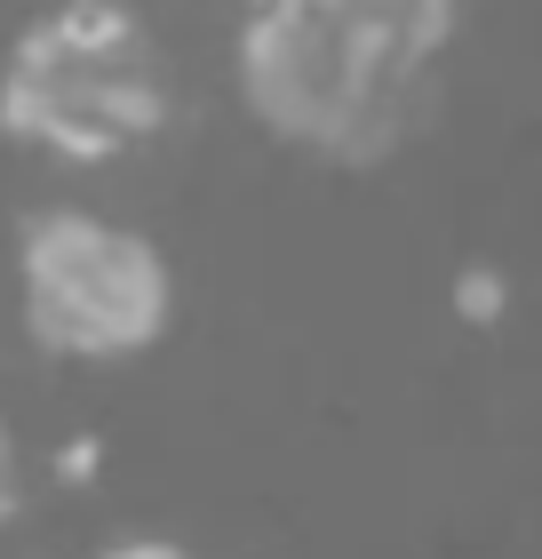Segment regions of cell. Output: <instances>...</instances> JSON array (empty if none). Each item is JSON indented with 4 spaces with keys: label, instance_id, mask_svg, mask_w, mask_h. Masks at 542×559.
Instances as JSON below:
<instances>
[{
    "label": "cell",
    "instance_id": "obj_1",
    "mask_svg": "<svg viewBox=\"0 0 542 559\" xmlns=\"http://www.w3.org/2000/svg\"><path fill=\"white\" fill-rule=\"evenodd\" d=\"M438 57L327 0H255L240 24V96L279 144L368 168L423 120Z\"/></svg>",
    "mask_w": 542,
    "mask_h": 559
},
{
    "label": "cell",
    "instance_id": "obj_2",
    "mask_svg": "<svg viewBox=\"0 0 542 559\" xmlns=\"http://www.w3.org/2000/svg\"><path fill=\"white\" fill-rule=\"evenodd\" d=\"M0 129L72 168L128 160L168 129V64L128 0H57L0 64Z\"/></svg>",
    "mask_w": 542,
    "mask_h": 559
},
{
    "label": "cell",
    "instance_id": "obj_3",
    "mask_svg": "<svg viewBox=\"0 0 542 559\" xmlns=\"http://www.w3.org/2000/svg\"><path fill=\"white\" fill-rule=\"evenodd\" d=\"M24 336L57 360H136L176 320V272L144 233L88 209H40L16 240Z\"/></svg>",
    "mask_w": 542,
    "mask_h": 559
},
{
    "label": "cell",
    "instance_id": "obj_4",
    "mask_svg": "<svg viewBox=\"0 0 542 559\" xmlns=\"http://www.w3.org/2000/svg\"><path fill=\"white\" fill-rule=\"evenodd\" d=\"M327 9L375 24V33L423 48V57H447V40H455V0H327Z\"/></svg>",
    "mask_w": 542,
    "mask_h": 559
},
{
    "label": "cell",
    "instance_id": "obj_5",
    "mask_svg": "<svg viewBox=\"0 0 542 559\" xmlns=\"http://www.w3.org/2000/svg\"><path fill=\"white\" fill-rule=\"evenodd\" d=\"M462 312H471V320H486V312H503V280H486V272H471V280H462Z\"/></svg>",
    "mask_w": 542,
    "mask_h": 559
},
{
    "label": "cell",
    "instance_id": "obj_6",
    "mask_svg": "<svg viewBox=\"0 0 542 559\" xmlns=\"http://www.w3.org/2000/svg\"><path fill=\"white\" fill-rule=\"evenodd\" d=\"M105 559H192L184 544H160V536H136V544H112Z\"/></svg>",
    "mask_w": 542,
    "mask_h": 559
}]
</instances>
